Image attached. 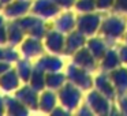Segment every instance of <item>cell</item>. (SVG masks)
I'll list each match as a JSON object with an SVG mask.
<instances>
[{
  "label": "cell",
  "instance_id": "14",
  "mask_svg": "<svg viewBox=\"0 0 127 116\" xmlns=\"http://www.w3.org/2000/svg\"><path fill=\"white\" fill-rule=\"evenodd\" d=\"M77 25V19L74 18V15L66 12V14H62L60 17H58L55 19V29L62 33H67V31H71L72 28Z\"/></svg>",
  "mask_w": 127,
  "mask_h": 116
},
{
  "label": "cell",
  "instance_id": "11",
  "mask_svg": "<svg viewBox=\"0 0 127 116\" xmlns=\"http://www.w3.org/2000/svg\"><path fill=\"white\" fill-rule=\"evenodd\" d=\"M67 78L71 81L74 85L77 86H81V87H88L86 83L90 82V77L86 74V71L78 68V67H74V66H70L68 67V72H67Z\"/></svg>",
  "mask_w": 127,
  "mask_h": 116
},
{
  "label": "cell",
  "instance_id": "1",
  "mask_svg": "<svg viewBox=\"0 0 127 116\" xmlns=\"http://www.w3.org/2000/svg\"><path fill=\"white\" fill-rule=\"evenodd\" d=\"M58 97L62 102V107L72 109V108H77L78 104H79L81 91L77 87V85H74L72 82H68V83H64L59 89Z\"/></svg>",
  "mask_w": 127,
  "mask_h": 116
},
{
  "label": "cell",
  "instance_id": "4",
  "mask_svg": "<svg viewBox=\"0 0 127 116\" xmlns=\"http://www.w3.org/2000/svg\"><path fill=\"white\" fill-rule=\"evenodd\" d=\"M45 45L41 42V38H36V37H25L22 42H21V53L23 58H38L44 53Z\"/></svg>",
  "mask_w": 127,
  "mask_h": 116
},
{
  "label": "cell",
  "instance_id": "13",
  "mask_svg": "<svg viewBox=\"0 0 127 116\" xmlns=\"http://www.w3.org/2000/svg\"><path fill=\"white\" fill-rule=\"evenodd\" d=\"M77 26L81 33H88V28H90V34H92L100 26V18L90 14L86 15V17H79L77 19Z\"/></svg>",
  "mask_w": 127,
  "mask_h": 116
},
{
  "label": "cell",
  "instance_id": "15",
  "mask_svg": "<svg viewBox=\"0 0 127 116\" xmlns=\"http://www.w3.org/2000/svg\"><path fill=\"white\" fill-rule=\"evenodd\" d=\"M15 63H17L15 70H17L21 81L28 83L29 79H30V77H32V72H33V70H34V66H32V63H30V59H28V58L18 59Z\"/></svg>",
  "mask_w": 127,
  "mask_h": 116
},
{
  "label": "cell",
  "instance_id": "24",
  "mask_svg": "<svg viewBox=\"0 0 127 116\" xmlns=\"http://www.w3.org/2000/svg\"><path fill=\"white\" fill-rule=\"evenodd\" d=\"M11 1H12V0H0V6L4 8V6H7V4L11 3Z\"/></svg>",
  "mask_w": 127,
  "mask_h": 116
},
{
  "label": "cell",
  "instance_id": "18",
  "mask_svg": "<svg viewBox=\"0 0 127 116\" xmlns=\"http://www.w3.org/2000/svg\"><path fill=\"white\" fill-rule=\"evenodd\" d=\"M82 33L79 30L71 33L68 37L66 38V45H64V51L66 53H74L78 49H81V44H82Z\"/></svg>",
  "mask_w": 127,
  "mask_h": 116
},
{
  "label": "cell",
  "instance_id": "19",
  "mask_svg": "<svg viewBox=\"0 0 127 116\" xmlns=\"http://www.w3.org/2000/svg\"><path fill=\"white\" fill-rule=\"evenodd\" d=\"M109 78L113 87L119 89L120 91L127 90V70L123 68V70H118V71H112Z\"/></svg>",
  "mask_w": 127,
  "mask_h": 116
},
{
  "label": "cell",
  "instance_id": "22",
  "mask_svg": "<svg viewBox=\"0 0 127 116\" xmlns=\"http://www.w3.org/2000/svg\"><path fill=\"white\" fill-rule=\"evenodd\" d=\"M10 68H11V63L4 61V60H0V75L4 74L6 71H8Z\"/></svg>",
  "mask_w": 127,
  "mask_h": 116
},
{
  "label": "cell",
  "instance_id": "23",
  "mask_svg": "<svg viewBox=\"0 0 127 116\" xmlns=\"http://www.w3.org/2000/svg\"><path fill=\"white\" fill-rule=\"evenodd\" d=\"M6 113V107H4V97L0 96V115Z\"/></svg>",
  "mask_w": 127,
  "mask_h": 116
},
{
  "label": "cell",
  "instance_id": "17",
  "mask_svg": "<svg viewBox=\"0 0 127 116\" xmlns=\"http://www.w3.org/2000/svg\"><path fill=\"white\" fill-rule=\"evenodd\" d=\"M102 29H104V31L107 34H109V36L118 37L122 34V31H123V29H124V25H123V21L122 19H118V17H112L111 19H108L107 22L104 23Z\"/></svg>",
  "mask_w": 127,
  "mask_h": 116
},
{
  "label": "cell",
  "instance_id": "10",
  "mask_svg": "<svg viewBox=\"0 0 127 116\" xmlns=\"http://www.w3.org/2000/svg\"><path fill=\"white\" fill-rule=\"evenodd\" d=\"M4 97V107L6 113L8 115H26L29 112V108L23 102H21L17 97L12 96H3Z\"/></svg>",
  "mask_w": 127,
  "mask_h": 116
},
{
  "label": "cell",
  "instance_id": "3",
  "mask_svg": "<svg viewBox=\"0 0 127 116\" xmlns=\"http://www.w3.org/2000/svg\"><path fill=\"white\" fill-rule=\"evenodd\" d=\"M59 10H60V7L55 0H36L32 4V12L42 19L55 17L59 12Z\"/></svg>",
  "mask_w": 127,
  "mask_h": 116
},
{
  "label": "cell",
  "instance_id": "7",
  "mask_svg": "<svg viewBox=\"0 0 127 116\" xmlns=\"http://www.w3.org/2000/svg\"><path fill=\"white\" fill-rule=\"evenodd\" d=\"M6 26H7V37H8L7 45L15 47V45L21 44L25 40L26 33L23 31V29L21 28V25L18 23L17 19H10L6 23Z\"/></svg>",
  "mask_w": 127,
  "mask_h": 116
},
{
  "label": "cell",
  "instance_id": "21",
  "mask_svg": "<svg viewBox=\"0 0 127 116\" xmlns=\"http://www.w3.org/2000/svg\"><path fill=\"white\" fill-rule=\"evenodd\" d=\"M7 40H8V37H7V26L4 25L0 28V45H7Z\"/></svg>",
  "mask_w": 127,
  "mask_h": 116
},
{
  "label": "cell",
  "instance_id": "16",
  "mask_svg": "<svg viewBox=\"0 0 127 116\" xmlns=\"http://www.w3.org/2000/svg\"><path fill=\"white\" fill-rule=\"evenodd\" d=\"M66 78L67 75L62 74L60 71H55V72H48L45 75V85H47L48 89L51 90H59L62 86L66 83Z\"/></svg>",
  "mask_w": 127,
  "mask_h": 116
},
{
  "label": "cell",
  "instance_id": "25",
  "mask_svg": "<svg viewBox=\"0 0 127 116\" xmlns=\"http://www.w3.org/2000/svg\"><path fill=\"white\" fill-rule=\"evenodd\" d=\"M6 22H7V21H6V18H4L3 15H0V28L6 25Z\"/></svg>",
  "mask_w": 127,
  "mask_h": 116
},
{
  "label": "cell",
  "instance_id": "9",
  "mask_svg": "<svg viewBox=\"0 0 127 116\" xmlns=\"http://www.w3.org/2000/svg\"><path fill=\"white\" fill-rule=\"evenodd\" d=\"M34 67L41 71H44L45 74L48 72H55V71H60V68L63 67V63L59 58L56 56H51V55H44L36 61Z\"/></svg>",
  "mask_w": 127,
  "mask_h": 116
},
{
  "label": "cell",
  "instance_id": "6",
  "mask_svg": "<svg viewBox=\"0 0 127 116\" xmlns=\"http://www.w3.org/2000/svg\"><path fill=\"white\" fill-rule=\"evenodd\" d=\"M45 48H47L49 52L52 53H59L64 49V45H66V40H64L62 31L59 30H51L47 31L45 34V42H44Z\"/></svg>",
  "mask_w": 127,
  "mask_h": 116
},
{
  "label": "cell",
  "instance_id": "12",
  "mask_svg": "<svg viewBox=\"0 0 127 116\" xmlns=\"http://www.w3.org/2000/svg\"><path fill=\"white\" fill-rule=\"evenodd\" d=\"M59 97L53 93L52 90H44L40 94L38 98V108L42 112H52L56 107V101H58Z\"/></svg>",
  "mask_w": 127,
  "mask_h": 116
},
{
  "label": "cell",
  "instance_id": "2",
  "mask_svg": "<svg viewBox=\"0 0 127 116\" xmlns=\"http://www.w3.org/2000/svg\"><path fill=\"white\" fill-rule=\"evenodd\" d=\"M14 94L21 102H23V104L29 108V109H30V108H33V109L38 108V98H40L38 90H36V89H34L33 86H30L29 83H26V85H23V86H19V87L15 90Z\"/></svg>",
  "mask_w": 127,
  "mask_h": 116
},
{
  "label": "cell",
  "instance_id": "20",
  "mask_svg": "<svg viewBox=\"0 0 127 116\" xmlns=\"http://www.w3.org/2000/svg\"><path fill=\"white\" fill-rule=\"evenodd\" d=\"M45 72L44 71H41V70H38V68H36L34 67V70H33V72H32V77H30V79H29V85L30 86H33L36 90H44V87L47 85H45Z\"/></svg>",
  "mask_w": 127,
  "mask_h": 116
},
{
  "label": "cell",
  "instance_id": "8",
  "mask_svg": "<svg viewBox=\"0 0 127 116\" xmlns=\"http://www.w3.org/2000/svg\"><path fill=\"white\" fill-rule=\"evenodd\" d=\"M21 78L18 75L15 68H10L4 74L0 75V89H3L4 91H15L21 86Z\"/></svg>",
  "mask_w": 127,
  "mask_h": 116
},
{
  "label": "cell",
  "instance_id": "5",
  "mask_svg": "<svg viewBox=\"0 0 127 116\" xmlns=\"http://www.w3.org/2000/svg\"><path fill=\"white\" fill-rule=\"evenodd\" d=\"M32 10L30 0H12L11 3L4 6L3 11L8 19H18L21 17H25Z\"/></svg>",
  "mask_w": 127,
  "mask_h": 116
}]
</instances>
